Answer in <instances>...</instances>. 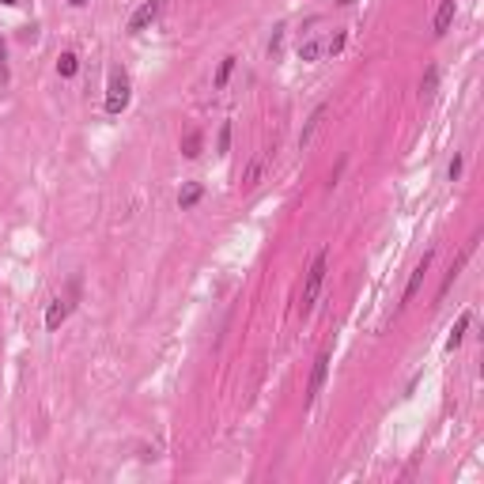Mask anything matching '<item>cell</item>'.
Returning a JSON list of instances; mask_svg holds the SVG:
<instances>
[{"mask_svg": "<svg viewBox=\"0 0 484 484\" xmlns=\"http://www.w3.org/2000/svg\"><path fill=\"white\" fill-rule=\"evenodd\" d=\"M325 265H329V257H325V250H322V254L311 262V269H306V280H303V295H299V311L303 314H311L314 303H318V292H322V284H325Z\"/></svg>", "mask_w": 484, "mask_h": 484, "instance_id": "6da1fadb", "label": "cell"}, {"mask_svg": "<svg viewBox=\"0 0 484 484\" xmlns=\"http://www.w3.org/2000/svg\"><path fill=\"white\" fill-rule=\"evenodd\" d=\"M344 50V31L337 34H325V38H306L299 45V57L303 61H322V57H333V53Z\"/></svg>", "mask_w": 484, "mask_h": 484, "instance_id": "7a4b0ae2", "label": "cell"}, {"mask_svg": "<svg viewBox=\"0 0 484 484\" xmlns=\"http://www.w3.org/2000/svg\"><path fill=\"white\" fill-rule=\"evenodd\" d=\"M76 295H80V280H72L69 284V295H64V299H53L50 311H45V329H61L64 318L72 314V306H76Z\"/></svg>", "mask_w": 484, "mask_h": 484, "instance_id": "3957f363", "label": "cell"}, {"mask_svg": "<svg viewBox=\"0 0 484 484\" xmlns=\"http://www.w3.org/2000/svg\"><path fill=\"white\" fill-rule=\"evenodd\" d=\"M129 95H133V91H129V76L125 72H114L110 87H106V114H121V110L129 106Z\"/></svg>", "mask_w": 484, "mask_h": 484, "instance_id": "277c9868", "label": "cell"}, {"mask_svg": "<svg viewBox=\"0 0 484 484\" xmlns=\"http://www.w3.org/2000/svg\"><path fill=\"white\" fill-rule=\"evenodd\" d=\"M159 12H163V0H144V4L133 12V20H129V34H141L144 27H152L159 20Z\"/></svg>", "mask_w": 484, "mask_h": 484, "instance_id": "5b68a950", "label": "cell"}, {"mask_svg": "<svg viewBox=\"0 0 484 484\" xmlns=\"http://www.w3.org/2000/svg\"><path fill=\"white\" fill-rule=\"evenodd\" d=\"M325 375H329V352H322L314 360V375H311V386H306V401H318L322 386H325Z\"/></svg>", "mask_w": 484, "mask_h": 484, "instance_id": "8992f818", "label": "cell"}, {"mask_svg": "<svg viewBox=\"0 0 484 484\" xmlns=\"http://www.w3.org/2000/svg\"><path fill=\"white\" fill-rule=\"evenodd\" d=\"M273 163V152H262V155H254V163L246 166V174H242V185L246 190H254L257 182H262V174H265V166Z\"/></svg>", "mask_w": 484, "mask_h": 484, "instance_id": "52a82bcc", "label": "cell"}, {"mask_svg": "<svg viewBox=\"0 0 484 484\" xmlns=\"http://www.w3.org/2000/svg\"><path fill=\"white\" fill-rule=\"evenodd\" d=\"M473 246H477V239H473V242H469V246H465V250H462V257H458V262H454V265H450V273H446V280H443V287H439V299H446V292H450V284H454V280H458V273H462V269H465V262H469V254H473Z\"/></svg>", "mask_w": 484, "mask_h": 484, "instance_id": "ba28073f", "label": "cell"}, {"mask_svg": "<svg viewBox=\"0 0 484 484\" xmlns=\"http://www.w3.org/2000/svg\"><path fill=\"white\" fill-rule=\"evenodd\" d=\"M450 23H454V0H443V4H439V12H435V23H432L435 38H443V34L450 31Z\"/></svg>", "mask_w": 484, "mask_h": 484, "instance_id": "9c48e42d", "label": "cell"}, {"mask_svg": "<svg viewBox=\"0 0 484 484\" xmlns=\"http://www.w3.org/2000/svg\"><path fill=\"white\" fill-rule=\"evenodd\" d=\"M432 257H435V250H427V254H424V262L413 269V280H408V287H405V303L413 299L416 292H420V284H424V273H427V265H432Z\"/></svg>", "mask_w": 484, "mask_h": 484, "instance_id": "30bf717a", "label": "cell"}, {"mask_svg": "<svg viewBox=\"0 0 484 484\" xmlns=\"http://www.w3.org/2000/svg\"><path fill=\"white\" fill-rule=\"evenodd\" d=\"M325 114H329V106H325V102H322V106L311 114V121H306V129L299 133V148H306V144H311V136L318 133V125H322V118H325Z\"/></svg>", "mask_w": 484, "mask_h": 484, "instance_id": "8fae6325", "label": "cell"}, {"mask_svg": "<svg viewBox=\"0 0 484 484\" xmlns=\"http://www.w3.org/2000/svg\"><path fill=\"white\" fill-rule=\"evenodd\" d=\"M469 322H473V314H469V311H462V314H458V322H454V329H450V337H446V348H450V352L462 344L465 329H469Z\"/></svg>", "mask_w": 484, "mask_h": 484, "instance_id": "7c38bea8", "label": "cell"}, {"mask_svg": "<svg viewBox=\"0 0 484 484\" xmlns=\"http://www.w3.org/2000/svg\"><path fill=\"white\" fill-rule=\"evenodd\" d=\"M201 193H204L201 185H197V182H190V185H185V190L178 193V204H182V208H193V204L201 201Z\"/></svg>", "mask_w": 484, "mask_h": 484, "instance_id": "4fadbf2b", "label": "cell"}, {"mask_svg": "<svg viewBox=\"0 0 484 484\" xmlns=\"http://www.w3.org/2000/svg\"><path fill=\"white\" fill-rule=\"evenodd\" d=\"M76 69H80V57H76V53H61V61H57V72H61V76H64V80L76 76Z\"/></svg>", "mask_w": 484, "mask_h": 484, "instance_id": "5bb4252c", "label": "cell"}, {"mask_svg": "<svg viewBox=\"0 0 484 484\" xmlns=\"http://www.w3.org/2000/svg\"><path fill=\"white\" fill-rule=\"evenodd\" d=\"M182 152H185V159H197V155H201V133H185Z\"/></svg>", "mask_w": 484, "mask_h": 484, "instance_id": "9a60e30c", "label": "cell"}, {"mask_svg": "<svg viewBox=\"0 0 484 484\" xmlns=\"http://www.w3.org/2000/svg\"><path fill=\"white\" fill-rule=\"evenodd\" d=\"M235 72V57H223V64H220V72H216V87H223L227 83V76Z\"/></svg>", "mask_w": 484, "mask_h": 484, "instance_id": "2e32d148", "label": "cell"}, {"mask_svg": "<svg viewBox=\"0 0 484 484\" xmlns=\"http://www.w3.org/2000/svg\"><path fill=\"white\" fill-rule=\"evenodd\" d=\"M435 80H439V72H435V69H427V76H424V83H420V87H424V95H432V91H435Z\"/></svg>", "mask_w": 484, "mask_h": 484, "instance_id": "e0dca14e", "label": "cell"}, {"mask_svg": "<svg viewBox=\"0 0 484 484\" xmlns=\"http://www.w3.org/2000/svg\"><path fill=\"white\" fill-rule=\"evenodd\" d=\"M216 148H220V152H227V148H231V125H223V129H220V141H216Z\"/></svg>", "mask_w": 484, "mask_h": 484, "instance_id": "ac0fdd59", "label": "cell"}, {"mask_svg": "<svg viewBox=\"0 0 484 484\" xmlns=\"http://www.w3.org/2000/svg\"><path fill=\"white\" fill-rule=\"evenodd\" d=\"M446 174H450V182L462 174V155H454V159H450V166H446Z\"/></svg>", "mask_w": 484, "mask_h": 484, "instance_id": "d6986e66", "label": "cell"}, {"mask_svg": "<svg viewBox=\"0 0 484 484\" xmlns=\"http://www.w3.org/2000/svg\"><path fill=\"white\" fill-rule=\"evenodd\" d=\"M69 4H72V8H83V4H87V0H69Z\"/></svg>", "mask_w": 484, "mask_h": 484, "instance_id": "ffe728a7", "label": "cell"}, {"mask_svg": "<svg viewBox=\"0 0 484 484\" xmlns=\"http://www.w3.org/2000/svg\"><path fill=\"white\" fill-rule=\"evenodd\" d=\"M8 80V72H4V64H0V83H4Z\"/></svg>", "mask_w": 484, "mask_h": 484, "instance_id": "44dd1931", "label": "cell"}, {"mask_svg": "<svg viewBox=\"0 0 484 484\" xmlns=\"http://www.w3.org/2000/svg\"><path fill=\"white\" fill-rule=\"evenodd\" d=\"M0 61H4V38H0Z\"/></svg>", "mask_w": 484, "mask_h": 484, "instance_id": "7402d4cb", "label": "cell"}, {"mask_svg": "<svg viewBox=\"0 0 484 484\" xmlns=\"http://www.w3.org/2000/svg\"><path fill=\"white\" fill-rule=\"evenodd\" d=\"M0 4H20V0H0Z\"/></svg>", "mask_w": 484, "mask_h": 484, "instance_id": "603a6c76", "label": "cell"}]
</instances>
